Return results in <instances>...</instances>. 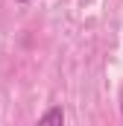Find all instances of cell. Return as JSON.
I'll use <instances>...</instances> for the list:
<instances>
[{
  "mask_svg": "<svg viewBox=\"0 0 123 126\" xmlns=\"http://www.w3.org/2000/svg\"><path fill=\"white\" fill-rule=\"evenodd\" d=\"M18 3H30V0H18Z\"/></svg>",
  "mask_w": 123,
  "mask_h": 126,
  "instance_id": "3",
  "label": "cell"
},
{
  "mask_svg": "<svg viewBox=\"0 0 123 126\" xmlns=\"http://www.w3.org/2000/svg\"><path fill=\"white\" fill-rule=\"evenodd\" d=\"M120 114H123V88H120Z\"/></svg>",
  "mask_w": 123,
  "mask_h": 126,
  "instance_id": "2",
  "label": "cell"
},
{
  "mask_svg": "<svg viewBox=\"0 0 123 126\" xmlns=\"http://www.w3.org/2000/svg\"><path fill=\"white\" fill-rule=\"evenodd\" d=\"M38 123H64V111H62V106H53V109H47L41 117H38Z\"/></svg>",
  "mask_w": 123,
  "mask_h": 126,
  "instance_id": "1",
  "label": "cell"
}]
</instances>
